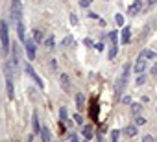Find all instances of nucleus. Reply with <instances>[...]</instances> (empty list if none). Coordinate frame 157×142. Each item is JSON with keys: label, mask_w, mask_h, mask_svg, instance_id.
<instances>
[{"label": "nucleus", "mask_w": 157, "mask_h": 142, "mask_svg": "<svg viewBox=\"0 0 157 142\" xmlns=\"http://www.w3.org/2000/svg\"><path fill=\"white\" fill-rule=\"evenodd\" d=\"M129 70H131V67H129V65H126L124 70H122V74L116 78L115 89H113V98L115 100H120V96H122L124 89H126V83H128V78H129Z\"/></svg>", "instance_id": "1"}, {"label": "nucleus", "mask_w": 157, "mask_h": 142, "mask_svg": "<svg viewBox=\"0 0 157 142\" xmlns=\"http://www.w3.org/2000/svg\"><path fill=\"white\" fill-rule=\"evenodd\" d=\"M9 17H11V24L17 26L19 22H22V4L21 0H11L9 6Z\"/></svg>", "instance_id": "2"}, {"label": "nucleus", "mask_w": 157, "mask_h": 142, "mask_svg": "<svg viewBox=\"0 0 157 142\" xmlns=\"http://www.w3.org/2000/svg\"><path fill=\"white\" fill-rule=\"evenodd\" d=\"M0 41H2V50L4 54H9V30H8V22H0Z\"/></svg>", "instance_id": "3"}, {"label": "nucleus", "mask_w": 157, "mask_h": 142, "mask_svg": "<svg viewBox=\"0 0 157 142\" xmlns=\"http://www.w3.org/2000/svg\"><path fill=\"white\" fill-rule=\"evenodd\" d=\"M24 72H26V74L30 76V78H32V79L35 81V83L39 85V89H44V83H43V79H41V78H39V76H37V72H35V70H33V67H32V65H30V63H24Z\"/></svg>", "instance_id": "4"}, {"label": "nucleus", "mask_w": 157, "mask_h": 142, "mask_svg": "<svg viewBox=\"0 0 157 142\" xmlns=\"http://www.w3.org/2000/svg\"><path fill=\"white\" fill-rule=\"evenodd\" d=\"M35 44H37V43H35L33 39H28V37L24 39V48H26L28 59H35V48H37Z\"/></svg>", "instance_id": "5"}, {"label": "nucleus", "mask_w": 157, "mask_h": 142, "mask_svg": "<svg viewBox=\"0 0 157 142\" xmlns=\"http://www.w3.org/2000/svg\"><path fill=\"white\" fill-rule=\"evenodd\" d=\"M146 65H148V63H146V57H144V54L140 52L139 57H137V63H135V72L137 74H142L146 70Z\"/></svg>", "instance_id": "6"}, {"label": "nucleus", "mask_w": 157, "mask_h": 142, "mask_svg": "<svg viewBox=\"0 0 157 142\" xmlns=\"http://www.w3.org/2000/svg\"><path fill=\"white\" fill-rule=\"evenodd\" d=\"M82 135H83L85 140H91V139L94 136V133H93V125H89V124L82 125Z\"/></svg>", "instance_id": "7"}, {"label": "nucleus", "mask_w": 157, "mask_h": 142, "mask_svg": "<svg viewBox=\"0 0 157 142\" xmlns=\"http://www.w3.org/2000/svg\"><path fill=\"white\" fill-rule=\"evenodd\" d=\"M59 83H61V89L65 90V92H68V89H70V79H68L67 74H61V76H59Z\"/></svg>", "instance_id": "8"}, {"label": "nucleus", "mask_w": 157, "mask_h": 142, "mask_svg": "<svg viewBox=\"0 0 157 142\" xmlns=\"http://www.w3.org/2000/svg\"><path fill=\"white\" fill-rule=\"evenodd\" d=\"M129 39H131V28L129 26H126L122 30V33H120V41H122L124 44H128L129 43Z\"/></svg>", "instance_id": "9"}, {"label": "nucleus", "mask_w": 157, "mask_h": 142, "mask_svg": "<svg viewBox=\"0 0 157 142\" xmlns=\"http://www.w3.org/2000/svg\"><path fill=\"white\" fill-rule=\"evenodd\" d=\"M41 140H43V142H50V140H52L50 129L46 128V125H43V128H41Z\"/></svg>", "instance_id": "10"}, {"label": "nucleus", "mask_w": 157, "mask_h": 142, "mask_svg": "<svg viewBox=\"0 0 157 142\" xmlns=\"http://www.w3.org/2000/svg\"><path fill=\"white\" fill-rule=\"evenodd\" d=\"M140 8H142V2H140V0H135V2H133V4H131V6L128 8V13H129V15H135V13L139 11Z\"/></svg>", "instance_id": "11"}, {"label": "nucleus", "mask_w": 157, "mask_h": 142, "mask_svg": "<svg viewBox=\"0 0 157 142\" xmlns=\"http://www.w3.org/2000/svg\"><path fill=\"white\" fill-rule=\"evenodd\" d=\"M83 107H85V98H83V94L80 92L78 96H76V109H78V111H82Z\"/></svg>", "instance_id": "12"}, {"label": "nucleus", "mask_w": 157, "mask_h": 142, "mask_svg": "<svg viewBox=\"0 0 157 142\" xmlns=\"http://www.w3.org/2000/svg\"><path fill=\"white\" fill-rule=\"evenodd\" d=\"M124 135L126 136H137V125H126V128H124Z\"/></svg>", "instance_id": "13"}, {"label": "nucleus", "mask_w": 157, "mask_h": 142, "mask_svg": "<svg viewBox=\"0 0 157 142\" xmlns=\"http://www.w3.org/2000/svg\"><path fill=\"white\" fill-rule=\"evenodd\" d=\"M116 54H118V46H116V44H113V43H111V48H109V55H107V57H109L111 61H113V59L116 57Z\"/></svg>", "instance_id": "14"}, {"label": "nucleus", "mask_w": 157, "mask_h": 142, "mask_svg": "<svg viewBox=\"0 0 157 142\" xmlns=\"http://www.w3.org/2000/svg\"><path fill=\"white\" fill-rule=\"evenodd\" d=\"M17 32H19V39L24 43V39H26V33H24V24H22V22L17 24Z\"/></svg>", "instance_id": "15"}, {"label": "nucleus", "mask_w": 157, "mask_h": 142, "mask_svg": "<svg viewBox=\"0 0 157 142\" xmlns=\"http://www.w3.org/2000/svg\"><path fill=\"white\" fill-rule=\"evenodd\" d=\"M59 116H61V122L67 124L68 122V113H67V107H59Z\"/></svg>", "instance_id": "16"}, {"label": "nucleus", "mask_w": 157, "mask_h": 142, "mask_svg": "<svg viewBox=\"0 0 157 142\" xmlns=\"http://www.w3.org/2000/svg\"><path fill=\"white\" fill-rule=\"evenodd\" d=\"M41 128H43V125H39L37 113H33V129H35V133H39V135H41Z\"/></svg>", "instance_id": "17"}, {"label": "nucleus", "mask_w": 157, "mask_h": 142, "mask_svg": "<svg viewBox=\"0 0 157 142\" xmlns=\"http://www.w3.org/2000/svg\"><path fill=\"white\" fill-rule=\"evenodd\" d=\"M44 46H46L48 50H50V48H54V46H55V37H54V35H50V37H48L46 41H44Z\"/></svg>", "instance_id": "18"}, {"label": "nucleus", "mask_w": 157, "mask_h": 142, "mask_svg": "<svg viewBox=\"0 0 157 142\" xmlns=\"http://www.w3.org/2000/svg\"><path fill=\"white\" fill-rule=\"evenodd\" d=\"M129 107H131V113L133 114H139L140 111H142V103H131Z\"/></svg>", "instance_id": "19"}, {"label": "nucleus", "mask_w": 157, "mask_h": 142, "mask_svg": "<svg viewBox=\"0 0 157 142\" xmlns=\"http://www.w3.org/2000/svg\"><path fill=\"white\" fill-rule=\"evenodd\" d=\"M43 39H44L43 32H39V30H33V41H35V43H41Z\"/></svg>", "instance_id": "20"}, {"label": "nucleus", "mask_w": 157, "mask_h": 142, "mask_svg": "<svg viewBox=\"0 0 157 142\" xmlns=\"http://www.w3.org/2000/svg\"><path fill=\"white\" fill-rule=\"evenodd\" d=\"M118 135H120L118 129H113V131H111V142H118Z\"/></svg>", "instance_id": "21"}, {"label": "nucleus", "mask_w": 157, "mask_h": 142, "mask_svg": "<svg viewBox=\"0 0 157 142\" xmlns=\"http://www.w3.org/2000/svg\"><path fill=\"white\" fill-rule=\"evenodd\" d=\"M109 39H111V43H113V44H116V41H118V32H115V30H113V32L109 33Z\"/></svg>", "instance_id": "22"}, {"label": "nucleus", "mask_w": 157, "mask_h": 142, "mask_svg": "<svg viewBox=\"0 0 157 142\" xmlns=\"http://www.w3.org/2000/svg\"><path fill=\"white\" fill-rule=\"evenodd\" d=\"M96 116H98V113H96V101H93V105H91V118L96 120Z\"/></svg>", "instance_id": "23"}, {"label": "nucleus", "mask_w": 157, "mask_h": 142, "mask_svg": "<svg viewBox=\"0 0 157 142\" xmlns=\"http://www.w3.org/2000/svg\"><path fill=\"white\" fill-rule=\"evenodd\" d=\"M146 122H148V120H146V118H144V116H137V120H135V124H137V125H144V124H146Z\"/></svg>", "instance_id": "24"}, {"label": "nucleus", "mask_w": 157, "mask_h": 142, "mask_svg": "<svg viewBox=\"0 0 157 142\" xmlns=\"http://www.w3.org/2000/svg\"><path fill=\"white\" fill-rule=\"evenodd\" d=\"M115 22L118 24V26H124V17H122V15H116V17H115Z\"/></svg>", "instance_id": "25"}, {"label": "nucleus", "mask_w": 157, "mask_h": 142, "mask_svg": "<svg viewBox=\"0 0 157 142\" xmlns=\"http://www.w3.org/2000/svg\"><path fill=\"white\" fill-rule=\"evenodd\" d=\"M68 44H72V35H67L63 39V46H68Z\"/></svg>", "instance_id": "26"}, {"label": "nucleus", "mask_w": 157, "mask_h": 142, "mask_svg": "<svg viewBox=\"0 0 157 142\" xmlns=\"http://www.w3.org/2000/svg\"><path fill=\"white\" fill-rule=\"evenodd\" d=\"M68 142H80V135L70 133V136H68Z\"/></svg>", "instance_id": "27"}, {"label": "nucleus", "mask_w": 157, "mask_h": 142, "mask_svg": "<svg viewBox=\"0 0 157 142\" xmlns=\"http://www.w3.org/2000/svg\"><path fill=\"white\" fill-rule=\"evenodd\" d=\"M74 120H76V124L83 125V118H82V114H78V113H76V114H74Z\"/></svg>", "instance_id": "28"}, {"label": "nucleus", "mask_w": 157, "mask_h": 142, "mask_svg": "<svg viewBox=\"0 0 157 142\" xmlns=\"http://www.w3.org/2000/svg\"><path fill=\"white\" fill-rule=\"evenodd\" d=\"M142 54H144V57H146V59H154V52H151V50H144Z\"/></svg>", "instance_id": "29"}, {"label": "nucleus", "mask_w": 157, "mask_h": 142, "mask_svg": "<svg viewBox=\"0 0 157 142\" xmlns=\"http://www.w3.org/2000/svg\"><path fill=\"white\" fill-rule=\"evenodd\" d=\"M91 2H93V0H80V6H82V8H89Z\"/></svg>", "instance_id": "30"}, {"label": "nucleus", "mask_w": 157, "mask_h": 142, "mask_svg": "<svg viewBox=\"0 0 157 142\" xmlns=\"http://www.w3.org/2000/svg\"><path fill=\"white\" fill-rule=\"evenodd\" d=\"M142 142H155V139H154L151 135H144V136H142Z\"/></svg>", "instance_id": "31"}, {"label": "nucleus", "mask_w": 157, "mask_h": 142, "mask_svg": "<svg viewBox=\"0 0 157 142\" xmlns=\"http://www.w3.org/2000/svg\"><path fill=\"white\" fill-rule=\"evenodd\" d=\"M144 81H146V76H144V74H140V76H139V79H137V85H142Z\"/></svg>", "instance_id": "32"}, {"label": "nucleus", "mask_w": 157, "mask_h": 142, "mask_svg": "<svg viewBox=\"0 0 157 142\" xmlns=\"http://www.w3.org/2000/svg\"><path fill=\"white\" fill-rule=\"evenodd\" d=\"M83 44H85V46H94V43L91 39H83Z\"/></svg>", "instance_id": "33"}, {"label": "nucleus", "mask_w": 157, "mask_h": 142, "mask_svg": "<svg viewBox=\"0 0 157 142\" xmlns=\"http://www.w3.org/2000/svg\"><path fill=\"white\" fill-rule=\"evenodd\" d=\"M70 22H72L74 24V26H76V24H78V17H76V15L72 13V15H70Z\"/></svg>", "instance_id": "34"}, {"label": "nucleus", "mask_w": 157, "mask_h": 142, "mask_svg": "<svg viewBox=\"0 0 157 142\" xmlns=\"http://www.w3.org/2000/svg\"><path fill=\"white\" fill-rule=\"evenodd\" d=\"M94 48L98 50V52H102V50H104V43H96V44H94Z\"/></svg>", "instance_id": "35"}, {"label": "nucleus", "mask_w": 157, "mask_h": 142, "mask_svg": "<svg viewBox=\"0 0 157 142\" xmlns=\"http://www.w3.org/2000/svg\"><path fill=\"white\" fill-rule=\"evenodd\" d=\"M122 100H124V103H131V96H124Z\"/></svg>", "instance_id": "36"}, {"label": "nucleus", "mask_w": 157, "mask_h": 142, "mask_svg": "<svg viewBox=\"0 0 157 142\" xmlns=\"http://www.w3.org/2000/svg\"><path fill=\"white\" fill-rule=\"evenodd\" d=\"M50 63H52V68H54V70L57 68V61H55V59H52V61H50Z\"/></svg>", "instance_id": "37"}, {"label": "nucleus", "mask_w": 157, "mask_h": 142, "mask_svg": "<svg viewBox=\"0 0 157 142\" xmlns=\"http://www.w3.org/2000/svg\"><path fill=\"white\" fill-rule=\"evenodd\" d=\"M151 74H157V65H155L154 68H151Z\"/></svg>", "instance_id": "38"}, {"label": "nucleus", "mask_w": 157, "mask_h": 142, "mask_svg": "<svg viewBox=\"0 0 157 142\" xmlns=\"http://www.w3.org/2000/svg\"><path fill=\"white\" fill-rule=\"evenodd\" d=\"M148 4H150V6H151V4H155V0H150V2H148Z\"/></svg>", "instance_id": "39"}, {"label": "nucleus", "mask_w": 157, "mask_h": 142, "mask_svg": "<svg viewBox=\"0 0 157 142\" xmlns=\"http://www.w3.org/2000/svg\"><path fill=\"white\" fill-rule=\"evenodd\" d=\"M85 142H87V140H85Z\"/></svg>", "instance_id": "40"}]
</instances>
